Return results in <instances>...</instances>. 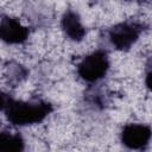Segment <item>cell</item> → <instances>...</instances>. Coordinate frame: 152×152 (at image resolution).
Returning <instances> with one entry per match:
<instances>
[{"label":"cell","instance_id":"cell-2","mask_svg":"<svg viewBox=\"0 0 152 152\" xmlns=\"http://www.w3.org/2000/svg\"><path fill=\"white\" fill-rule=\"evenodd\" d=\"M109 66L108 57L103 51H95L78 64V75L87 82H95L104 76Z\"/></svg>","mask_w":152,"mask_h":152},{"label":"cell","instance_id":"cell-1","mask_svg":"<svg viewBox=\"0 0 152 152\" xmlns=\"http://www.w3.org/2000/svg\"><path fill=\"white\" fill-rule=\"evenodd\" d=\"M52 110L50 103L44 101H11L5 109L7 119L19 126H26L32 124H38L43 121Z\"/></svg>","mask_w":152,"mask_h":152},{"label":"cell","instance_id":"cell-4","mask_svg":"<svg viewBox=\"0 0 152 152\" xmlns=\"http://www.w3.org/2000/svg\"><path fill=\"white\" fill-rule=\"evenodd\" d=\"M28 31L18 20L5 17L0 20V39L7 44H20L27 39Z\"/></svg>","mask_w":152,"mask_h":152},{"label":"cell","instance_id":"cell-8","mask_svg":"<svg viewBox=\"0 0 152 152\" xmlns=\"http://www.w3.org/2000/svg\"><path fill=\"white\" fill-rule=\"evenodd\" d=\"M12 100L4 93L0 91V110H5Z\"/></svg>","mask_w":152,"mask_h":152},{"label":"cell","instance_id":"cell-7","mask_svg":"<svg viewBox=\"0 0 152 152\" xmlns=\"http://www.w3.org/2000/svg\"><path fill=\"white\" fill-rule=\"evenodd\" d=\"M24 148V141L19 134L10 132H0V151L14 152Z\"/></svg>","mask_w":152,"mask_h":152},{"label":"cell","instance_id":"cell-3","mask_svg":"<svg viewBox=\"0 0 152 152\" xmlns=\"http://www.w3.org/2000/svg\"><path fill=\"white\" fill-rule=\"evenodd\" d=\"M141 30V25L137 23H121L109 31V38L116 49L127 50L138 40Z\"/></svg>","mask_w":152,"mask_h":152},{"label":"cell","instance_id":"cell-6","mask_svg":"<svg viewBox=\"0 0 152 152\" xmlns=\"http://www.w3.org/2000/svg\"><path fill=\"white\" fill-rule=\"evenodd\" d=\"M62 27H63V31L65 32V34L72 40H82L86 34V30H84L83 25L81 24L78 15L71 11L66 12L63 15Z\"/></svg>","mask_w":152,"mask_h":152},{"label":"cell","instance_id":"cell-5","mask_svg":"<svg viewBox=\"0 0 152 152\" xmlns=\"http://www.w3.org/2000/svg\"><path fill=\"white\" fill-rule=\"evenodd\" d=\"M151 138V129L148 126L140 124L127 125L121 133V140L124 145L129 148H141L145 146Z\"/></svg>","mask_w":152,"mask_h":152}]
</instances>
